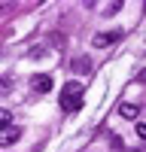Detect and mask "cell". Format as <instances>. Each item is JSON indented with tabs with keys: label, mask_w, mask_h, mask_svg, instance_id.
<instances>
[{
	"label": "cell",
	"mask_w": 146,
	"mask_h": 152,
	"mask_svg": "<svg viewBox=\"0 0 146 152\" xmlns=\"http://www.w3.org/2000/svg\"><path fill=\"white\" fill-rule=\"evenodd\" d=\"M61 110L64 113H76L82 110V85L79 82H67L61 91Z\"/></svg>",
	"instance_id": "6da1fadb"
},
{
	"label": "cell",
	"mask_w": 146,
	"mask_h": 152,
	"mask_svg": "<svg viewBox=\"0 0 146 152\" xmlns=\"http://www.w3.org/2000/svg\"><path fill=\"white\" fill-rule=\"evenodd\" d=\"M31 88L36 94H46V91H52V76L49 73H36L34 79H31Z\"/></svg>",
	"instance_id": "7a4b0ae2"
},
{
	"label": "cell",
	"mask_w": 146,
	"mask_h": 152,
	"mask_svg": "<svg viewBox=\"0 0 146 152\" xmlns=\"http://www.w3.org/2000/svg\"><path fill=\"white\" fill-rule=\"evenodd\" d=\"M21 137V128L18 125H6V128H0V146H12Z\"/></svg>",
	"instance_id": "3957f363"
},
{
	"label": "cell",
	"mask_w": 146,
	"mask_h": 152,
	"mask_svg": "<svg viewBox=\"0 0 146 152\" xmlns=\"http://www.w3.org/2000/svg\"><path fill=\"white\" fill-rule=\"evenodd\" d=\"M119 37H122L119 31H110V34H97V37H94V46H97V49H104V46H113V43L119 40Z\"/></svg>",
	"instance_id": "277c9868"
},
{
	"label": "cell",
	"mask_w": 146,
	"mask_h": 152,
	"mask_svg": "<svg viewBox=\"0 0 146 152\" xmlns=\"http://www.w3.org/2000/svg\"><path fill=\"white\" fill-rule=\"evenodd\" d=\"M137 107H134V104H119V116L122 119H137Z\"/></svg>",
	"instance_id": "5b68a950"
},
{
	"label": "cell",
	"mask_w": 146,
	"mask_h": 152,
	"mask_svg": "<svg viewBox=\"0 0 146 152\" xmlns=\"http://www.w3.org/2000/svg\"><path fill=\"white\" fill-rule=\"evenodd\" d=\"M9 122H12V116H9V110H0V128H6Z\"/></svg>",
	"instance_id": "8992f818"
},
{
	"label": "cell",
	"mask_w": 146,
	"mask_h": 152,
	"mask_svg": "<svg viewBox=\"0 0 146 152\" xmlns=\"http://www.w3.org/2000/svg\"><path fill=\"white\" fill-rule=\"evenodd\" d=\"M137 137H140V140H146V125H137Z\"/></svg>",
	"instance_id": "52a82bcc"
}]
</instances>
